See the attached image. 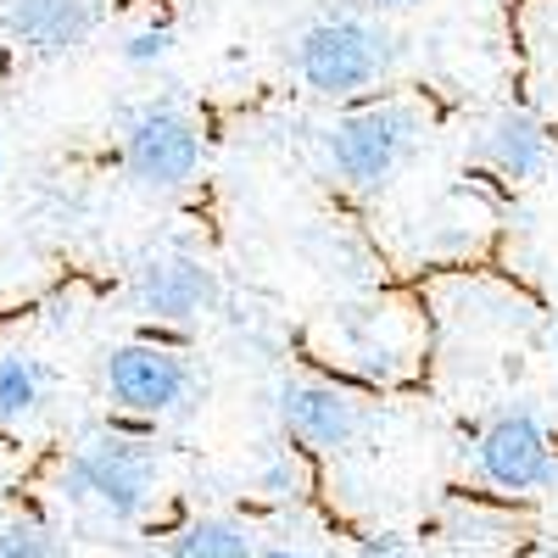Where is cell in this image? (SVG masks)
Wrapping results in <instances>:
<instances>
[{"label":"cell","mask_w":558,"mask_h":558,"mask_svg":"<svg viewBox=\"0 0 558 558\" xmlns=\"http://www.w3.org/2000/svg\"><path fill=\"white\" fill-rule=\"evenodd\" d=\"M547 129L531 118V112H497L486 129H481V140H475V157L486 162V168H497L502 179H531V173H542L547 168Z\"/></svg>","instance_id":"cell-10"},{"label":"cell","mask_w":558,"mask_h":558,"mask_svg":"<svg viewBox=\"0 0 558 558\" xmlns=\"http://www.w3.org/2000/svg\"><path fill=\"white\" fill-rule=\"evenodd\" d=\"M418 140V112L402 101H375V107H352L330 123L324 151L341 184L352 191H380V184L402 168V157Z\"/></svg>","instance_id":"cell-3"},{"label":"cell","mask_w":558,"mask_h":558,"mask_svg":"<svg viewBox=\"0 0 558 558\" xmlns=\"http://www.w3.org/2000/svg\"><path fill=\"white\" fill-rule=\"evenodd\" d=\"M352 558H413V542H408L402 531H368V536L352 547Z\"/></svg>","instance_id":"cell-16"},{"label":"cell","mask_w":558,"mask_h":558,"mask_svg":"<svg viewBox=\"0 0 558 558\" xmlns=\"http://www.w3.org/2000/svg\"><path fill=\"white\" fill-rule=\"evenodd\" d=\"M257 558H313L302 547H286V542H274V547H257Z\"/></svg>","instance_id":"cell-17"},{"label":"cell","mask_w":558,"mask_h":558,"mask_svg":"<svg viewBox=\"0 0 558 558\" xmlns=\"http://www.w3.org/2000/svg\"><path fill=\"white\" fill-rule=\"evenodd\" d=\"M0 558H12V547H7V531H0Z\"/></svg>","instance_id":"cell-19"},{"label":"cell","mask_w":558,"mask_h":558,"mask_svg":"<svg viewBox=\"0 0 558 558\" xmlns=\"http://www.w3.org/2000/svg\"><path fill=\"white\" fill-rule=\"evenodd\" d=\"M0 531H7L12 558H68V542L51 525H39V520H7Z\"/></svg>","instance_id":"cell-13"},{"label":"cell","mask_w":558,"mask_h":558,"mask_svg":"<svg viewBox=\"0 0 558 558\" xmlns=\"http://www.w3.org/2000/svg\"><path fill=\"white\" fill-rule=\"evenodd\" d=\"M202 129L168 101L134 107L123 123V168L140 191H184L202 173Z\"/></svg>","instance_id":"cell-5"},{"label":"cell","mask_w":558,"mask_h":558,"mask_svg":"<svg viewBox=\"0 0 558 558\" xmlns=\"http://www.w3.org/2000/svg\"><path fill=\"white\" fill-rule=\"evenodd\" d=\"M0 23L34 57H68L96 34V0H0Z\"/></svg>","instance_id":"cell-9"},{"label":"cell","mask_w":558,"mask_h":558,"mask_svg":"<svg viewBox=\"0 0 558 558\" xmlns=\"http://www.w3.org/2000/svg\"><path fill=\"white\" fill-rule=\"evenodd\" d=\"M475 470L502 497H531L553 481V441L531 408H508L475 441Z\"/></svg>","instance_id":"cell-6"},{"label":"cell","mask_w":558,"mask_h":558,"mask_svg":"<svg viewBox=\"0 0 558 558\" xmlns=\"http://www.w3.org/2000/svg\"><path fill=\"white\" fill-rule=\"evenodd\" d=\"M397 45L380 23H368L357 12L341 17H318L313 28H302L296 39V73L313 96L324 101H352L368 84H380L391 73Z\"/></svg>","instance_id":"cell-2"},{"label":"cell","mask_w":558,"mask_h":558,"mask_svg":"<svg viewBox=\"0 0 558 558\" xmlns=\"http://www.w3.org/2000/svg\"><path fill=\"white\" fill-rule=\"evenodd\" d=\"M375 7H418V0H375Z\"/></svg>","instance_id":"cell-18"},{"label":"cell","mask_w":558,"mask_h":558,"mask_svg":"<svg viewBox=\"0 0 558 558\" xmlns=\"http://www.w3.org/2000/svg\"><path fill=\"white\" fill-rule=\"evenodd\" d=\"M257 486H263L268 497H302V492H307V470H302V458H296L291 447H286V452H274Z\"/></svg>","instance_id":"cell-15"},{"label":"cell","mask_w":558,"mask_h":558,"mask_svg":"<svg viewBox=\"0 0 558 558\" xmlns=\"http://www.w3.org/2000/svg\"><path fill=\"white\" fill-rule=\"evenodd\" d=\"M218 302V274L196 252H157L134 268V307L157 324H191Z\"/></svg>","instance_id":"cell-8"},{"label":"cell","mask_w":558,"mask_h":558,"mask_svg":"<svg viewBox=\"0 0 558 558\" xmlns=\"http://www.w3.org/2000/svg\"><path fill=\"white\" fill-rule=\"evenodd\" d=\"M45 386H51V375H45L39 357L0 352V425H23V418H34L39 402H45Z\"/></svg>","instance_id":"cell-12"},{"label":"cell","mask_w":558,"mask_h":558,"mask_svg":"<svg viewBox=\"0 0 558 558\" xmlns=\"http://www.w3.org/2000/svg\"><path fill=\"white\" fill-rule=\"evenodd\" d=\"M0 173H7V146H0Z\"/></svg>","instance_id":"cell-20"},{"label":"cell","mask_w":558,"mask_h":558,"mask_svg":"<svg viewBox=\"0 0 558 558\" xmlns=\"http://www.w3.org/2000/svg\"><path fill=\"white\" fill-rule=\"evenodd\" d=\"M101 386L107 397L123 408V413H140V418H162L173 408L191 402L196 391V368L179 347L157 341V336H140V341H123L107 352L101 363Z\"/></svg>","instance_id":"cell-4"},{"label":"cell","mask_w":558,"mask_h":558,"mask_svg":"<svg viewBox=\"0 0 558 558\" xmlns=\"http://www.w3.org/2000/svg\"><path fill=\"white\" fill-rule=\"evenodd\" d=\"M118 57H123L129 68H157V62H168V57H173V28H168V23L134 28V34L118 45Z\"/></svg>","instance_id":"cell-14"},{"label":"cell","mask_w":558,"mask_h":558,"mask_svg":"<svg viewBox=\"0 0 558 558\" xmlns=\"http://www.w3.org/2000/svg\"><path fill=\"white\" fill-rule=\"evenodd\" d=\"M274 413H279V430L307 452L352 447L363 430V402L330 380H279Z\"/></svg>","instance_id":"cell-7"},{"label":"cell","mask_w":558,"mask_h":558,"mask_svg":"<svg viewBox=\"0 0 558 558\" xmlns=\"http://www.w3.org/2000/svg\"><path fill=\"white\" fill-rule=\"evenodd\" d=\"M157 475H162V458L151 436L107 425V430H89L62 458V497L78 508H96L112 525H134L157 497Z\"/></svg>","instance_id":"cell-1"},{"label":"cell","mask_w":558,"mask_h":558,"mask_svg":"<svg viewBox=\"0 0 558 558\" xmlns=\"http://www.w3.org/2000/svg\"><path fill=\"white\" fill-rule=\"evenodd\" d=\"M168 558H257V542L235 520L202 514V520H184L168 536Z\"/></svg>","instance_id":"cell-11"}]
</instances>
